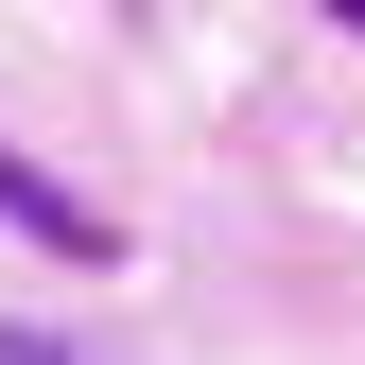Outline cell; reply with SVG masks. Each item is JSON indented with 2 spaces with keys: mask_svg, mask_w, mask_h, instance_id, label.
Instances as JSON below:
<instances>
[{
  "mask_svg": "<svg viewBox=\"0 0 365 365\" xmlns=\"http://www.w3.org/2000/svg\"><path fill=\"white\" fill-rule=\"evenodd\" d=\"M348 35H365V0H348Z\"/></svg>",
  "mask_w": 365,
  "mask_h": 365,
  "instance_id": "3",
  "label": "cell"
},
{
  "mask_svg": "<svg viewBox=\"0 0 365 365\" xmlns=\"http://www.w3.org/2000/svg\"><path fill=\"white\" fill-rule=\"evenodd\" d=\"M0 226H18V244H53V261H122V244H105V209H87L70 174H35L18 140H0Z\"/></svg>",
  "mask_w": 365,
  "mask_h": 365,
  "instance_id": "1",
  "label": "cell"
},
{
  "mask_svg": "<svg viewBox=\"0 0 365 365\" xmlns=\"http://www.w3.org/2000/svg\"><path fill=\"white\" fill-rule=\"evenodd\" d=\"M0 365H105V348H70V331H18V313H0Z\"/></svg>",
  "mask_w": 365,
  "mask_h": 365,
  "instance_id": "2",
  "label": "cell"
}]
</instances>
